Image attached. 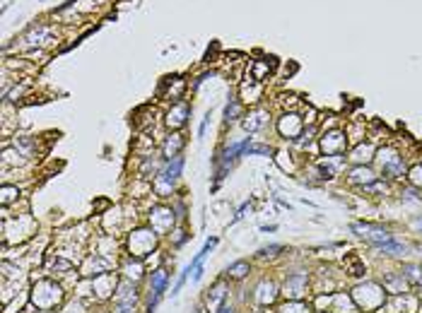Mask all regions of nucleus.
Returning a JSON list of instances; mask_svg holds the SVG:
<instances>
[{"label": "nucleus", "mask_w": 422, "mask_h": 313, "mask_svg": "<svg viewBox=\"0 0 422 313\" xmlns=\"http://www.w3.org/2000/svg\"><path fill=\"white\" fill-rule=\"evenodd\" d=\"M152 246H154V234L152 232H136L133 239H130V251L133 256H145L150 253Z\"/></svg>", "instance_id": "f257e3e1"}, {"label": "nucleus", "mask_w": 422, "mask_h": 313, "mask_svg": "<svg viewBox=\"0 0 422 313\" xmlns=\"http://www.w3.org/2000/svg\"><path fill=\"white\" fill-rule=\"evenodd\" d=\"M150 222H152V229L162 234V232H166V229L172 227V222H174V212H172V210H166V207H157V210L150 215Z\"/></svg>", "instance_id": "f03ea898"}, {"label": "nucleus", "mask_w": 422, "mask_h": 313, "mask_svg": "<svg viewBox=\"0 0 422 313\" xmlns=\"http://www.w3.org/2000/svg\"><path fill=\"white\" fill-rule=\"evenodd\" d=\"M186 118H188V104L186 101H176L169 109V113H166V125L169 128H181L186 123Z\"/></svg>", "instance_id": "7ed1b4c3"}, {"label": "nucleus", "mask_w": 422, "mask_h": 313, "mask_svg": "<svg viewBox=\"0 0 422 313\" xmlns=\"http://www.w3.org/2000/svg\"><path fill=\"white\" fill-rule=\"evenodd\" d=\"M342 147H345V137L340 133H328L324 140H321V150L326 152L328 157H336V154H340Z\"/></svg>", "instance_id": "20e7f679"}, {"label": "nucleus", "mask_w": 422, "mask_h": 313, "mask_svg": "<svg viewBox=\"0 0 422 313\" xmlns=\"http://www.w3.org/2000/svg\"><path fill=\"white\" fill-rule=\"evenodd\" d=\"M300 128H302V121L294 116V113L282 116V121L278 123V130H280L285 137H297V135H300Z\"/></svg>", "instance_id": "39448f33"}, {"label": "nucleus", "mask_w": 422, "mask_h": 313, "mask_svg": "<svg viewBox=\"0 0 422 313\" xmlns=\"http://www.w3.org/2000/svg\"><path fill=\"white\" fill-rule=\"evenodd\" d=\"M164 285H166V273H164V270H154V273H152V289H154V297H152V301H150V311L157 306V301L162 299Z\"/></svg>", "instance_id": "423d86ee"}, {"label": "nucleus", "mask_w": 422, "mask_h": 313, "mask_svg": "<svg viewBox=\"0 0 422 313\" xmlns=\"http://www.w3.org/2000/svg\"><path fill=\"white\" fill-rule=\"evenodd\" d=\"M242 99L244 101H258L260 99V82L256 77H246L242 84Z\"/></svg>", "instance_id": "0eeeda50"}, {"label": "nucleus", "mask_w": 422, "mask_h": 313, "mask_svg": "<svg viewBox=\"0 0 422 313\" xmlns=\"http://www.w3.org/2000/svg\"><path fill=\"white\" fill-rule=\"evenodd\" d=\"M266 123H268V113H266V111H254V113L244 121V128L248 130V133H254V130L263 128Z\"/></svg>", "instance_id": "6e6552de"}, {"label": "nucleus", "mask_w": 422, "mask_h": 313, "mask_svg": "<svg viewBox=\"0 0 422 313\" xmlns=\"http://www.w3.org/2000/svg\"><path fill=\"white\" fill-rule=\"evenodd\" d=\"M184 147V137L181 135H172L169 140H166V145H164V154L169 157V159H174V157H178L176 152Z\"/></svg>", "instance_id": "1a4fd4ad"}, {"label": "nucleus", "mask_w": 422, "mask_h": 313, "mask_svg": "<svg viewBox=\"0 0 422 313\" xmlns=\"http://www.w3.org/2000/svg\"><path fill=\"white\" fill-rule=\"evenodd\" d=\"M302 282H304V275H292V277H287L285 292L290 289V294H292V297H300V294H302Z\"/></svg>", "instance_id": "9d476101"}, {"label": "nucleus", "mask_w": 422, "mask_h": 313, "mask_svg": "<svg viewBox=\"0 0 422 313\" xmlns=\"http://www.w3.org/2000/svg\"><path fill=\"white\" fill-rule=\"evenodd\" d=\"M350 181H352V183H372V181H374V174L362 166V169H354L352 174H350Z\"/></svg>", "instance_id": "9b49d317"}, {"label": "nucleus", "mask_w": 422, "mask_h": 313, "mask_svg": "<svg viewBox=\"0 0 422 313\" xmlns=\"http://www.w3.org/2000/svg\"><path fill=\"white\" fill-rule=\"evenodd\" d=\"M239 113H242V104H239L236 99H232L230 104H227V109H224V116H227V123L236 121V118H239Z\"/></svg>", "instance_id": "f8f14e48"}, {"label": "nucleus", "mask_w": 422, "mask_h": 313, "mask_svg": "<svg viewBox=\"0 0 422 313\" xmlns=\"http://www.w3.org/2000/svg\"><path fill=\"white\" fill-rule=\"evenodd\" d=\"M224 299V289L222 287H218L215 292H212V297H208V306H210V311L218 313L220 311V301Z\"/></svg>", "instance_id": "ddd939ff"}, {"label": "nucleus", "mask_w": 422, "mask_h": 313, "mask_svg": "<svg viewBox=\"0 0 422 313\" xmlns=\"http://www.w3.org/2000/svg\"><path fill=\"white\" fill-rule=\"evenodd\" d=\"M246 273H248V263H244V260H242V263H234L230 270H227V275L234 277V280H242Z\"/></svg>", "instance_id": "4468645a"}, {"label": "nucleus", "mask_w": 422, "mask_h": 313, "mask_svg": "<svg viewBox=\"0 0 422 313\" xmlns=\"http://www.w3.org/2000/svg\"><path fill=\"white\" fill-rule=\"evenodd\" d=\"M372 147H369V145H364V147H357V150H354V154H352V159L354 162H369V159H372Z\"/></svg>", "instance_id": "2eb2a0df"}, {"label": "nucleus", "mask_w": 422, "mask_h": 313, "mask_svg": "<svg viewBox=\"0 0 422 313\" xmlns=\"http://www.w3.org/2000/svg\"><path fill=\"white\" fill-rule=\"evenodd\" d=\"M268 75H270V68H268L266 63H254V77H256V80L263 82Z\"/></svg>", "instance_id": "dca6fc26"}, {"label": "nucleus", "mask_w": 422, "mask_h": 313, "mask_svg": "<svg viewBox=\"0 0 422 313\" xmlns=\"http://www.w3.org/2000/svg\"><path fill=\"white\" fill-rule=\"evenodd\" d=\"M403 273H406V277H410V280H422V270L415 268V265H408Z\"/></svg>", "instance_id": "f3484780"}, {"label": "nucleus", "mask_w": 422, "mask_h": 313, "mask_svg": "<svg viewBox=\"0 0 422 313\" xmlns=\"http://www.w3.org/2000/svg\"><path fill=\"white\" fill-rule=\"evenodd\" d=\"M12 193H17V188H10V186L2 188V205H8L10 200H12Z\"/></svg>", "instance_id": "a211bd4d"}, {"label": "nucleus", "mask_w": 422, "mask_h": 313, "mask_svg": "<svg viewBox=\"0 0 422 313\" xmlns=\"http://www.w3.org/2000/svg\"><path fill=\"white\" fill-rule=\"evenodd\" d=\"M278 251H282V246H266V248H260V256H275Z\"/></svg>", "instance_id": "6ab92c4d"}, {"label": "nucleus", "mask_w": 422, "mask_h": 313, "mask_svg": "<svg viewBox=\"0 0 422 313\" xmlns=\"http://www.w3.org/2000/svg\"><path fill=\"white\" fill-rule=\"evenodd\" d=\"M412 181H415V183H422V166L412 169Z\"/></svg>", "instance_id": "aec40b11"}, {"label": "nucleus", "mask_w": 422, "mask_h": 313, "mask_svg": "<svg viewBox=\"0 0 422 313\" xmlns=\"http://www.w3.org/2000/svg\"><path fill=\"white\" fill-rule=\"evenodd\" d=\"M218 313H234V309H227V306H224V309H220Z\"/></svg>", "instance_id": "412c9836"}]
</instances>
